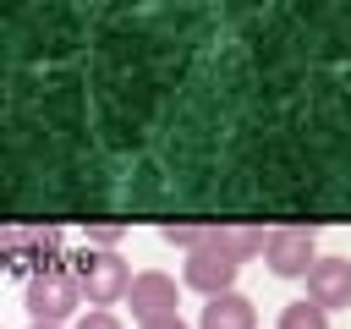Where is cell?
I'll use <instances>...</instances> for the list:
<instances>
[{
  "label": "cell",
  "instance_id": "30bf717a",
  "mask_svg": "<svg viewBox=\"0 0 351 329\" xmlns=\"http://www.w3.org/2000/svg\"><path fill=\"white\" fill-rule=\"evenodd\" d=\"M280 329H329V313H324V307H313V302L302 296V302L280 307Z\"/></svg>",
  "mask_w": 351,
  "mask_h": 329
},
{
  "label": "cell",
  "instance_id": "9a60e30c",
  "mask_svg": "<svg viewBox=\"0 0 351 329\" xmlns=\"http://www.w3.org/2000/svg\"><path fill=\"white\" fill-rule=\"evenodd\" d=\"M137 329H186V324H181V313H176V318H159V324H137Z\"/></svg>",
  "mask_w": 351,
  "mask_h": 329
},
{
  "label": "cell",
  "instance_id": "3957f363",
  "mask_svg": "<svg viewBox=\"0 0 351 329\" xmlns=\"http://www.w3.org/2000/svg\"><path fill=\"white\" fill-rule=\"evenodd\" d=\"M22 302H27L33 324H66V318L82 307V296H77V285H71L66 269H44V274H33Z\"/></svg>",
  "mask_w": 351,
  "mask_h": 329
},
{
  "label": "cell",
  "instance_id": "5bb4252c",
  "mask_svg": "<svg viewBox=\"0 0 351 329\" xmlns=\"http://www.w3.org/2000/svg\"><path fill=\"white\" fill-rule=\"evenodd\" d=\"M0 269H16V225H0Z\"/></svg>",
  "mask_w": 351,
  "mask_h": 329
},
{
  "label": "cell",
  "instance_id": "7c38bea8",
  "mask_svg": "<svg viewBox=\"0 0 351 329\" xmlns=\"http://www.w3.org/2000/svg\"><path fill=\"white\" fill-rule=\"evenodd\" d=\"M77 329H121V318H115L110 307H88V313L77 318Z\"/></svg>",
  "mask_w": 351,
  "mask_h": 329
},
{
  "label": "cell",
  "instance_id": "9c48e42d",
  "mask_svg": "<svg viewBox=\"0 0 351 329\" xmlns=\"http://www.w3.org/2000/svg\"><path fill=\"white\" fill-rule=\"evenodd\" d=\"M208 241L225 258H236V263H247V258L263 252V230H252V225H208Z\"/></svg>",
  "mask_w": 351,
  "mask_h": 329
},
{
  "label": "cell",
  "instance_id": "52a82bcc",
  "mask_svg": "<svg viewBox=\"0 0 351 329\" xmlns=\"http://www.w3.org/2000/svg\"><path fill=\"white\" fill-rule=\"evenodd\" d=\"M60 230H49V225H16V269H33V274H44V269H60Z\"/></svg>",
  "mask_w": 351,
  "mask_h": 329
},
{
  "label": "cell",
  "instance_id": "7a4b0ae2",
  "mask_svg": "<svg viewBox=\"0 0 351 329\" xmlns=\"http://www.w3.org/2000/svg\"><path fill=\"white\" fill-rule=\"evenodd\" d=\"M263 263L280 280H302L318 263V230L313 225H280V230H269L263 236Z\"/></svg>",
  "mask_w": 351,
  "mask_h": 329
},
{
  "label": "cell",
  "instance_id": "6da1fadb",
  "mask_svg": "<svg viewBox=\"0 0 351 329\" xmlns=\"http://www.w3.org/2000/svg\"><path fill=\"white\" fill-rule=\"evenodd\" d=\"M60 269L71 274V285H77L82 302H93V307L126 302V285H132L126 258H115V252H77V258H60Z\"/></svg>",
  "mask_w": 351,
  "mask_h": 329
},
{
  "label": "cell",
  "instance_id": "2e32d148",
  "mask_svg": "<svg viewBox=\"0 0 351 329\" xmlns=\"http://www.w3.org/2000/svg\"><path fill=\"white\" fill-rule=\"evenodd\" d=\"M27 329H60V324H27Z\"/></svg>",
  "mask_w": 351,
  "mask_h": 329
},
{
  "label": "cell",
  "instance_id": "277c9868",
  "mask_svg": "<svg viewBox=\"0 0 351 329\" xmlns=\"http://www.w3.org/2000/svg\"><path fill=\"white\" fill-rule=\"evenodd\" d=\"M236 274H241V263H236V258H225L214 241L192 247V252H186V269H181V280H186L192 291H203V302H208V296L236 291Z\"/></svg>",
  "mask_w": 351,
  "mask_h": 329
},
{
  "label": "cell",
  "instance_id": "5b68a950",
  "mask_svg": "<svg viewBox=\"0 0 351 329\" xmlns=\"http://www.w3.org/2000/svg\"><path fill=\"white\" fill-rule=\"evenodd\" d=\"M126 302H132V318H137V324H159V318H176V307H181V291H176V280H170V274H159V269H143V274H132V285H126Z\"/></svg>",
  "mask_w": 351,
  "mask_h": 329
},
{
  "label": "cell",
  "instance_id": "8992f818",
  "mask_svg": "<svg viewBox=\"0 0 351 329\" xmlns=\"http://www.w3.org/2000/svg\"><path fill=\"white\" fill-rule=\"evenodd\" d=\"M302 280H307V302L313 307H324V313L351 307V258H318Z\"/></svg>",
  "mask_w": 351,
  "mask_h": 329
},
{
  "label": "cell",
  "instance_id": "ba28073f",
  "mask_svg": "<svg viewBox=\"0 0 351 329\" xmlns=\"http://www.w3.org/2000/svg\"><path fill=\"white\" fill-rule=\"evenodd\" d=\"M197 329H258V307H252L241 291L208 296L203 313H197Z\"/></svg>",
  "mask_w": 351,
  "mask_h": 329
},
{
  "label": "cell",
  "instance_id": "8fae6325",
  "mask_svg": "<svg viewBox=\"0 0 351 329\" xmlns=\"http://www.w3.org/2000/svg\"><path fill=\"white\" fill-rule=\"evenodd\" d=\"M159 236H165L170 247H181V252H192V247H203V241H208V225H165Z\"/></svg>",
  "mask_w": 351,
  "mask_h": 329
},
{
  "label": "cell",
  "instance_id": "4fadbf2b",
  "mask_svg": "<svg viewBox=\"0 0 351 329\" xmlns=\"http://www.w3.org/2000/svg\"><path fill=\"white\" fill-rule=\"evenodd\" d=\"M121 236H126V230H121V225H93V230H88V241H93V247H99V252H110V247H115V241H121Z\"/></svg>",
  "mask_w": 351,
  "mask_h": 329
}]
</instances>
